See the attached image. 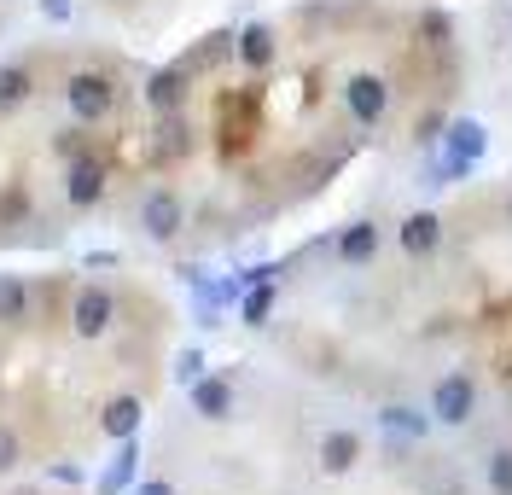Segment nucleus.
<instances>
[{
  "instance_id": "1",
  "label": "nucleus",
  "mask_w": 512,
  "mask_h": 495,
  "mask_svg": "<svg viewBox=\"0 0 512 495\" xmlns=\"http://www.w3.org/2000/svg\"><path fill=\"white\" fill-rule=\"evenodd\" d=\"M483 152H489V129H483L478 117H454L443 129V164L431 175V187H448V181H460L466 169H478Z\"/></svg>"
},
{
  "instance_id": "2",
  "label": "nucleus",
  "mask_w": 512,
  "mask_h": 495,
  "mask_svg": "<svg viewBox=\"0 0 512 495\" xmlns=\"http://www.w3.org/2000/svg\"><path fill=\"white\" fill-rule=\"evenodd\" d=\"M64 99H70V111H76L82 123H105V117L117 111V82L99 76V70H76V76L64 82Z\"/></svg>"
},
{
  "instance_id": "3",
  "label": "nucleus",
  "mask_w": 512,
  "mask_h": 495,
  "mask_svg": "<svg viewBox=\"0 0 512 495\" xmlns=\"http://www.w3.org/2000/svg\"><path fill=\"white\" fill-rule=\"evenodd\" d=\"M344 105H350V117L361 123V129H379L384 111H390V82L373 76V70H361V76L344 82Z\"/></svg>"
},
{
  "instance_id": "4",
  "label": "nucleus",
  "mask_w": 512,
  "mask_h": 495,
  "mask_svg": "<svg viewBox=\"0 0 512 495\" xmlns=\"http://www.w3.org/2000/svg\"><path fill=\"white\" fill-rule=\"evenodd\" d=\"M472 408H478V385H472V373H443L437 391H431V414H437L443 426H466Z\"/></svg>"
},
{
  "instance_id": "5",
  "label": "nucleus",
  "mask_w": 512,
  "mask_h": 495,
  "mask_svg": "<svg viewBox=\"0 0 512 495\" xmlns=\"http://www.w3.org/2000/svg\"><path fill=\"white\" fill-rule=\"evenodd\" d=\"M111 315H117V297L105 286H76V297H70V332L76 338H99L111 327Z\"/></svg>"
},
{
  "instance_id": "6",
  "label": "nucleus",
  "mask_w": 512,
  "mask_h": 495,
  "mask_svg": "<svg viewBox=\"0 0 512 495\" xmlns=\"http://www.w3.org/2000/svg\"><path fill=\"white\" fill-rule=\"evenodd\" d=\"M181 222H187V204L175 198V187H152L146 204H140V228L152 233L158 245H169V239L181 233Z\"/></svg>"
},
{
  "instance_id": "7",
  "label": "nucleus",
  "mask_w": 512,
  "mask_h": 495,
  "mask_svg": "<svg viewBox=\"0 0 512 495\" xmlns=\"http://www.w3.org/2000/svg\"><path fill=\"white\" fill-rule=\"evenodd\" d=\"M64 198L76 210H94L99 198H105V164H99L94 152H76L70 158V169H64Z\"/></svg>"
},
{
  "instance_id": "8",
  "label": "nucleus",
  "mask_w": 512,
  "mask_h": 495,
  "mask_svg": "<svg viewBox=\"0 0 512 495\" xmlns=\"http://www.w3.org/2000/svg\"><path fill=\"white\" fill-rule=\"evenodd\" d=\"M373 257H379V228L373 222H350V228L338 233V263L367 268Z\"/></svg>"
},
{
  "instance_id": "9",
  "label": "nucleus",
  "mask_w": 512,
  "mask_h": 495,
  "mask_svg": "<svg viewBox=\"0 0 512 495\" xmlns=\"http://www.w3.org/2000/svg\"><path fill=\"white\" fill-rule=\"evenodd\" d=\"M361 461V437H355V431H326V437H320V472H332V478H338V472H350V466Z\"/></svg>"
},
{
  "instance_id": "10",
  "label": "nucleus",
  "mask_w": 512,
  "mask_h": 495,
  "mask_svg": "<svg viewBox=\"0 0 512 495\" xmlns=\"http://www.w3.org/2000/svg\"><path fill=\"white\" fill-rule=\"evenodd\" d=\"M437 245H443V222H437L431 210H414V216L402 222V251H408V257H431Z\"/></svg>"
},
{
  "instance_id": "11",
  "label": "nucleus",
  "mask_w": 512,
  "mask_h": 495,
  "mask_svg": "<svg viewBox=\"0 0 512 495\" xmlns=\"http://www.w3.org/2000/svg\"><path fill=\"white\" fill-rule=\"evenodd\" d=\"M187 391H192V408H198L204 420H227V414H233V385H227V379H204V373H198Z\"/></svg>"
},
{
  "instance_id": "12",
  "label": "nucleus",
  "mask_w": 512,
  "mask_h": 495,
  "mask_svg": "<svg viewBox=\"0 0 512 495\" xmlns=\"http://www.w3.org/2000/svg\"><path fill=\"white\" fill-rule=\"evenodd\" d=\"M233 53H239V65L268 70L280 47H274V30H268V24H251V30H239V35H233Z\"/></svg>"
},
{
  "instance_id": "13",
  "label": "nucleus",
  "mask_w": 512,
  "mask_h": 495,
  "mask_svg": "<svg viewBox=\"0 0 512 495\" xmlns=\"http://www.w3.org/2000/svg\"><path fill=\"white\" fill-rule=\"evenodd\" d=\"M187 70L175 65V70H158V76H152V88H146V99H152V111H181V105H187Z\"/></svg>"
},
{
  "instance_id": "14",
  "label": "nucleus",
  "mask_w": 512,
  "mask_h": 495,
  "mask_svg": "<svg viewBox=\"0 0 512 495\" xmlns=\"http://www.w3.org/2000/svg\"><path fill=\"white\" fill-rule=\"evenodd\" d=\"M187 152H192V140H187V123H181V111H163L152 158H158V164H169V158H187Z\"/></svg>"
},
{
  "instance_id": "15",
  "label": "nucleus",
  "mask_w": 512,
  "mask_h": 495,
  "mask_svg": "<svg viewBox=\"0 0 512 495\" xmlns=\"http://www.w3.org/2000/svg\"><path fill=\"white\" fill-rule=\"evenodd\" d=\"M30 315V286L18 274H0V327H18Z\"/></svg>"
},
{
  "instance_id": "16",
  "label": "nucleus",
  "mask_w": 512,
  "mask_h": 495,
  "mask_svg": "<svg viewBox=\"0 0 512 495\" xmlns=\"http://www.w3.org/2000/svg\"><path fill=\"white\" fill-rule=\"evenodd\" d=\"M268 315H274V280L245 286V297H239V321H245V327H268Z\"/></svg>"
},
{
  "instance_id": "17",
  "label": "nucleus",
  "mask_w": 512,
  "mask_h": 495,
  "mask_svg": "<svg viewBox=\"0 0 512 495\" xmlns=\"http://www.w3.org/2000/svg\"><path fill=\"white\" fill-rule=\"evenodd\" d=\"M140 414H146V408H140V396H117V402L105 408V420H99V426L111 431V437H134V431H140Z\"/></svg>"
},
{
  "instance_id": "18",
  "label": "nucleus",
  "mask_w": 512,
  "mask_h": 495,
  "mask_svg": "<svg viewBox=\"0 0 512 495\" xmlns=\"http://www.w3.org/2000/svg\"><path fill=\"white\" fill-rule=\"evenodd\" d=\"M35 88V70L30 65H0V111H12V105H24Z\"/></svg>"
},
{
  "instance_id": "19",
  "label": "nucleus",
  "mask_w": 512,
  "mask_h": 495,
  "mask_svg": "<svg viewBox=\"0 0 512 495\" xmlns=\"http://www.w3.org/2000/svg\"><path fill=\"white\" fill-rule=\"evenodd\" d=\"M134 466H140V443H134V437H123V455L111 461V472H105V484H99V495H117V490L128 484V478H134Z\"/></svg>"
},
{
  "instance_id": "20",
  "label": "nucleus",
  "mask_w": 512,
  "mask_h": 495,
  "mask_svg": "<svg viewBox=\"0 0 512 495\" xmlns=\"http://www.w3.org/2000/svg\"><path fill=\"white\" fill-rule=\"evenodd\" d=\"M379 420H384L390 431H402V437H425V414H414V408H402V402H390V408H384Z\"/></svg>"
},
{
  "instance_id": "21",
  "label": "nucleus",
  "mask_w": 512,
  "mask_h": 495,
  "mask_svg": "<svg viewBox=\"0 0 512 495\" xmlns=\"http://www.w3.org/2000/svg\"><path fill=\"white\" fill-rule=\"evenodd\" d=\"M489 490L512 495V449H495V455H489Z\"/></svg>"
},
{
  "instance_id": "22",
  "label": "nucleus",
  "mask_w": 512,
  "mask_h": 495,
  "mask_svg": "<svg viewBox=\"0 0 512 495\" xmlns=\"http://www.w3.org/2000/svg\"><path fill=\"white\" fill-rule=\"evenodd\" d=\"M18 461H24V437H18V431L0 420V472H12Z\"/></svg>"
},
{
  "instance_id": "23",
  "label": "nucleus",
  "mask_w": 512,
  "mask_h": 495,
  "mask_svg": "<svg viewBox=\"0 0 512 495\" xmlns=\"http://www.w3.org/2000/svg\"><path fill=\"white\" fill-rule=\"evenodd\" d=\"M419 35H425L431 47H448V35H454V30H448L443 12H425V18H419Z\"/></svg>"
},
{
  "instance_id": "24",
  "label": "nucleus",
  "mask_w": 512,
  "mask_h": 495,
  "mask_svg": "<svg viewBox=\"0 0 512 495\" xmlns=\"http://www.w3.org/2000/svg\"><path fill=\"white\" fill-rule=\"evenodd\" d=\"M198 373H204V356H198V350H181V356H175V379H181V385H192Z\"/></svg>"
},
{
  "instance_id": "25",
  "label": "nucleus",
  "mask_w": 512,
  "mask_h": 495,
  "mask_svg": "<svg viewBox=\"0 0 512 495\" xmlns=\"http://www.w3.org/2000/svg\"><path fill=\"white\" fill-rule=\"evenodd\" d=\"M443 129H448V117H443V111H431V117H419V146H431V140H443Z\"/></svg>"
},
{
  "instance_id": "26",
  "label": "nucleus",
  "mask_w": 512,
  "mask_h": 495,
  "mask_svg": "<svg viewBox=\"0 0 512 495\" xmlns=\"http://www.w3.org/2000/svg\"><path fill=\"white\" fill-rule=\"evenodd\" d=\"M41 12H47L53 24H64V18H70V0H41Z\"/></svg>"
},
{
  "instance_id": "27",
  "label": "nucleus",
  "mask_w": 512,
  "mask_h": 495,
  "mask_svg": "<svg viewBox=\"0 0 512 495\" xmlns=\"http://www.w3.org/2000/svg\"><path fill=\"white\" fill-rule=\"evenodd\" d=\"M140 495H175V484H163V478H146V484H140Z\"/></svg>"
},
{
  "instance_id": "28",
  "label": "nucleus",
  "mask_w": 512,
  "mask_h": 495,
  "mask_svg": "<svg viewBox=\"0 0 512 495\" xmlns=\"http://www.w3.org/2000/svg\"><path fill=\"white\" fill-rule=\"evenodd\" d=\"M18 495H35V490H18Z\"/></svg>"
}]
</instances>
